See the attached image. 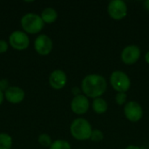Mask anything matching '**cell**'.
<instances>
[{"instance_id":"obj_1","label":"cell","mask_w":149,"mask_h":149,"mask_svg":"<svg viewBox=\"0 0 149 149\" xmlns=\"http://www.w3.org/2000/svg\"><path fill=\"white\" fill-rule=\"evenodd\" d=\"M107 88L106 79L100 74H88L81 83V90L85 96L88 98L97 99L103 95Z\"/></svg>"},{"instance_id":"obj_2","label":"cell","mask_w":149,"mask_h":149,"mask_svg":"<svg viewBox=\"0 0 149 149\" xmlns=\"http://www.w3.org/2000/svg\"><path fill=\"white\" fill-rule=\"evenodd\" d=\"M72 136L78 141H86L90 139L93 129L90 123L84 118L74 120L70 127Z\"/></svg>"},{"instance_id":"obj_3","label":"cell","mask_w":149,"mask_h":149,"mask_svg":"<svg viewBox=\"0 0 149 149\" xmlns=\"http://www.w3.org/2000/svg\"><path fill=\"white\" fill-rule=\"evenodd\" d=\"M21 26L25 33L36 34L40 32L45 25L41 17L36 13H27L21 18Z\"/></svg>"},{"instance_id":"obj_4","label":"cell","mask_w":149,"mask_h":149,"mask_svg":"<svg viewBox=\"0 0 149 149\" xmlns=\"http://www.w3.org/2000/svg\"><path fill=\"white\" fill-rule=\"evenodd\" d=\"M110 84L118 93H127L131 86V80L124 72L114 71L110 76Z\"/></svg>"},{"instance_id":"obj_5","label":"cell","mask_w":149,"mask_h":149,"mask_svg":"<svg viewBox=\"0 0 149 149\" xmlns=\"http://www.w3.org/2000/svg\"><path fill=\"white\" fill-rule=\"evenodd\" d=\"M9 43L13 49L17 51H24L29 46L30 39L25 32L15 31L10 33L9 37Z\"/></svg>"},{"instance_id":"obj_6","label":"cell","mask_w":149,"mask_h":149,"mask_svg":"<svg viewBox=\"0 0 149 149\" xmlns=\"http://www.w3.org/2000/svg\"><path fill=\"white\" fill-rule=\"evenodd\" d=\"M109 16L114 20H121L127 14V3L122 0H113L107 6Z\"/></svg>"},{"instance_id":"obj_7","label":"cell","mask_w":149,"mask_h":149,"mask_svg":"<svg viewBox=\"0 0 149 149\" xmlns=\"http://www.w3.org/2000/svg\"><path fill=\"white\" fill-rule=\"evenodd\" d=\"M124 113L126 118L131 122H138L142 119L143 109L136 101H129L124 107Z\"/></svg>"},{"instance_id":"obj_8","label":"cell","mask_w":149,"mask_h":149,"mask_svg":"<svg viewBox=\"0 0 149 149\" xmlns=\"http://www.w3.org/2000/svg\"><path fill=\"white\" fill-rule=\"evenodd\" d=\"M52 39L45 34L38 35L34 41V48L35 51L41 56L48 55L52 50Z\"/></svg>"},{"instance_id":"obj_9","label":"cell","mask_w":149,"mask_h":149,"mask_svg":"<svg viewBox=\"0 0 149 149\" xmlns=\"http://www.w3.org/2000/svg\"><path fill=\"white\" fill-rule=\"evenodd\" d=\"M141 57V49L138 45H130L126 46L121 52V60L124 64L131 65L135 64Z\"/></svg>"},{"instance_id":"obj_10","label":"cell","mask_w":149,"mask_h":149,"mask_svg":"<svg viewBox=\"0 0 149 149\" xmlns=\"http://www.w3.org/2000/svg\"><path fill=\"white\" fill-rule=\"evenodd\" d=\"M90 107V103L88 100V98L85 95H79L72 99L71 102V109L72 111L78 115L85 114Z\"/></svg>"},{"instance_id":"obj_11","label":"cell","mask_w":149,"mask_h":149,"mask_svg":"<svg viewBox=\"0 0 149 149\" xmlns=\"http://www.w3.org/2000/svg\"><path fill=\"white\" fill-rule=\"evenodd\" d=\"M67 82V76L62 70H54L49 77V84L55 90H60L65 87Z\"/></svg>"},{"instance_id":"obj_12","label":"cell","mask_w":149,"mask_h":149,"mask_svg":"<svg viewBox=\"0 0 149 149\" xmlns=\"http://www.w3.org/2000/svg\"><path fill=\"white\" fill-rule=\"evenodd\" d=\"M25 93L24 90L18 86H10L4 92V98L11 104H18L24 99Z\"/></svg>"},{"instance_id":"obj_13","label":"cell","mask_w":149,"mask_h":149,"mask_svg":"<svg viewBox=\"0 0 149 149\" xmlns=\"http://www.w3.org/2000/svg\"><path fill=\"white\" fill-rule=\"evenodd\" d=\"M40 17L45 24H52L58 18V12L55 9L52 7H47L43 10Z\"/></svg>"},{"instance_id":"obj_14","label":"cell","mask_w":149,"mask_h":149,"mask_svg":"<svg viewBox=\"0 0 149 149\" xmlns=\"http://www.w3.org/2000/svg\"><path fill=\"white\" fill-rule=\"evenodd\" d=\"M92 107H93V111L98 113V114H103L105 113L107 109H108V105H107V102L102 99V98H97V99H94L93 101V104H92Z\"/></svg>"},{"instance_id":"obj_15","label":"cell","mask_w":149,"mask_h":149,"mask_svg":"<svg viewBox=\"0 0 149 149\" xmlns=\"http://www.w3.org/2000/svg\"><path fill=\"white\" fill-rule=\"evenodd\" d=\"M12 138L6 133H0V149H10Z\"/></svg>"},{"instance_id":"obj_16","label":"cell","mask_w":149,"mask_h":149,"mask_svg":"<svg viewBox=\"0 0 149 149\" xmlns=\"http://www.w3.org/2000/svg\"><path fill=\"white\" fill-rule=\"evenodd\" d=\"M50 149H71V145L66 141L57 140L52 143L50 146Z\"/></svg>"},{"instance_id":"obj_17","label":"cell","mask_w":149,"mask_h":149,"mask_svg":"<svg viewBox=\"0 0 149 149\" xmlns=\"http://www.w3.org/2000/svg\"><path fill=\"white\" fill-rule=\"evenodd\" d=\"M38 143L41 146H43L45 148H47V147L50 148V146L52 143L51 136L48 135L47 134H40L38 136Z\"/></svg>"},{"instance_id":"obj_18","label":"cell","mask_w":149,"mask_h":149,"mask_svg":"<svg viewBox=\"0 0 149 149\" xmlns=\"http://www.w3.org/2000/svg\"><path fill=\"white\" fill-rule=\"evenodd\" d=\"M104 139V134L102 133V131H100V129H94L92 132L90 140L93 142H100Z\"/></svg>"},{"instance_id":"obj_19","label":"cell","mask_w":149,"mask_h":149,"mask_svg":"<svg viewBox=\"0 0 149 149\" xmlns=\"http://www.w3.org/2000/svg\"><path fill=\"white\" fill-rule=\"evenodd\" d=\"M127 95L126 93H118L115 96V101L119 106H123L127 104Z\"/></svg>"},{"instance_id":"obj_20","label":"cell","mask_w":149,"mask_h":149,"mask_svg":"<svg viewBox=\"0 0 149 149\" xmlns=\"http://www.w3.org/2000/svg\"><path fill=\"white\" fill-rule=\"evenodd\" d=\"M8 50V44L5 40L0 39V53H3Z\"/></svg>"},{"instance_id":"obj_21","label":"cell","mask_w":149,"mask_h":149,"mask_svg":"<svg viewBox=\"0 0 149 149\" xmlns=\"http://www.w3.org/2000/svg\"><path fill=\"white\" fill-rule=\"evenodd\" d=\"M9 86V81L7 80V79H2V80H0V90L2 91V92H5L10 86Z\"/></svg>"},{"instance_id":"obj_22","label":"cell","mask_w":149,"mask_h":149,"mask_svg":"<svg viewBox=\"0 0 149 149\" xmlns=\"http://www.w3.org/2000/svg\"><path fill=\"white\" fill-rule=\"evenodd\" d=\"M80 93H81V90H80L79 87H73V88L72 89V93L74 95V97L80 95Z\"/></svg>"},{"instance_id":"obj_23","label":"cell","mask_w":149,"mask_h":149,"mask_svg":"<svg viewBox=\"0 0 149 149\" xmlns=\"http://www.w3.org/2000/svg\"><path fill=\"white\" fill-rule=\"evenodd\" d=\"M3 99H4V93H3V92H2L0 90V106L3 103Z\"/></svg>"},{"instance_id":"obj_24","label":"cell","mask_w":149,"mask_h":149,"mask_svg":"<svg viewBox=\"0 0 149 149\" xmlns=\"http://www.w3.org/2000/svg\"><path fill=\"white\" fill-rule=\"evenodd\" d=\"M125 149H142V148H141L140 147L134 146V145H129L128 147H127Z\"/></svg>"},{"instance_id":"obj_25","label":"cell","mask_w":149,"mask_h":149,"mask_svg":"<svg viewBox=\"0 0 149 149\" xmlns=\"http://www.w3.org/2000/svg\"><path fill=\"white\" fill-rule=\"evenodd\" d=\"M144 6H145L146 10H148L149 11V0H147L144 2Z\"/></svg>"},{"instance_id":"obj_26","label":"cell","mask_w":149,"mask_h":149,"mask_svg":"<svg viewBox=\"0 0 149 149\" xmlns=\"http://www.w3.org/2000/svg\"><path fill=\"white\" fill-rule=\"evenodd\" d=\"M145 60H146V62L149 65V52H148L146 53V55H145Z\"/></svg>"}]
</instances>
